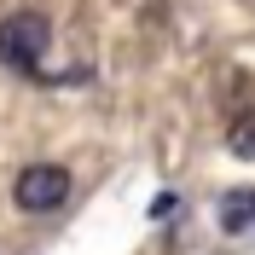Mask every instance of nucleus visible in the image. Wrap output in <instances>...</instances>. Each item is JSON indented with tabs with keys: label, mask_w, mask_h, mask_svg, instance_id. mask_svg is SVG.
<instances>
[{
	"label": "nucleus",
	"mask_w": 255,
	"mask_h": 255,
	"mask_svg": "<svg viewBox=\"0 0 255 255\" xmlns=\"http://www.w3.org/2000/svg\"><path fill=\"white\" fill-rule=\"evenodd\" d=\"M47 47H52L47 12H6L0 17V64L6 70H17V76H29V81H47L41 76Z\"/></svg>",
	"instance_id": "nucleus-1"
},
{
	"label": "nucleus",
	"mask_w": 255,
	"mask_h": 255,
	"mask_svg": "<svg viewBox=\"0 0 255 255\" xmlns=\"http://www.w3.org/2000/svg\"><path fill=\"white\" fill-rule=\"evenodd\" d=\"M12 197H17V209H23V215L64 209V197H70V168H64V162H29V168H17Z\"/></svg>",
	"instance_id": "nucleus-2"
},
{
	"label": "nucleus",
	"mask_w": 255,
	"mask_h": 255,
	"mask_svg": "<svg viewBox=\"0 0 255 255\" xmlns=\"http://www.w3.org/2000/svg\"><path fill=\"white\" fill-rule=\"evenodd\" d=\"M255 226V186H238L221 197V232H250Z\"/></svg>",
	"instance_id": "nucleus-3"
},
{
	"label": "nucleus",
	"mask_w": 255,
	"mask_h": 255,
	"mask_svg": "<svg viewBox=\"0 0 255 255\" xmlns=\"http://www.w3.org/2000/svg\"><path fill=\"white\" fill-rule=\"evenodd\" d=\"M226 145H232V157H250L255 162V105L226 122Z\"/></svg>",
	"instance_id": "nucleus-4"
}]
</instances>
